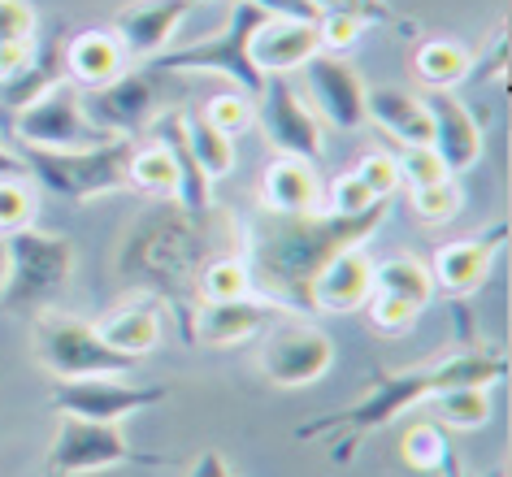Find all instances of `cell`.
Wrapping results in <instances>:
<instances>
[{"label":"cell","mask_w":512,"mask_h":477,"mask_svg":"<svg viewBox=\"0 0 512 477\" xmlns=\"http://www.w3.org/2000/svg\"><path fill=\"white\" fill-rule=\"evenodd\" d=\"M508 369H512L508 352L491 343H469L460 352H447L439 360H430V365H413V369H378L374 386L352 408H339L330 417L296 425V438L300 443L330 438V447H335L330 456H335V464H343L356 456V443L365 434L391 425L413 404H426V399H434L439 391H452V386H495L508 378Z\"/></svg>","instance_id":"6da1fadb"},{"label":"cell","mask_w":512,"mask_h":477,"mask_svg":"<svg viewBox=\"0 0 512 477\" xmlns=\"http://www.w3.org/2000/svg\"><path fill=\"white\" fill-rule=\"evenodd\" d=\"M213 213L196 217L178 209L174 200H165L144 217H135L118 248V278L152 300L174 304L183 313V334L191 308H196V274L213 256Z\"/></svg>","instance_id":"7a4b0ae2"},{"label":"cell","mask_w":512,"mask_h":477,"mask_svg":"<svg viewBox=\"0 0 512 477\" xmlns=\"http://www.w3.org/2000/svg\"><path fill=\"white\" fill-rule=\"evenodd\" d=\"M391 204L378 200L374 209L339 217V213H309V217H278L270 230H256L252 239V269L265 274V282L278 291V304L287 308H309V287L326 269L330 256L343 248L365 243L374 230L387 222Z\"/></svg>","instance_id":"3957f363"},{"label":"cell","mask_w":512,"mask_h":477,"mask_svg":"<svg viewBox=\"0 0 512 477\" xmlns=\"http://www.w3.org/2000/svg\"><path fill=\"white\" fill-rule=\"evenodd\" d=\"M5 252H9V278L0 287V308L5 313L48 308L66 291V282L74 278V265H79V252H74V243L66 235L35 230V226L5 235Z\"/></svg>","instance_id":"277c9868"},{"label":"cell","mask_w":512,"mask_h":477,"mask_svg":"<svg viewBox=\"0 0 512 477\" xmlns=\"http://www.w3.org/2000/svg\"><path fill=\"white\" fill-rule=\"evenodd\" d=\"M265 22H270V14L256 9L252 0H230V18L222 31L209 35V40L183 44V48H165L152 66H161L165 74H187V70L226 74L243 96L256 100L265 87V74L256 70V61H252V35L261 31Z\"/></svg>","instance_id":"5b68a950"},{"label":"cell","mask_w":512,"mask_h":477,"mask_svg":"<svg viewBox=\"0 0 512 477\" xmlns=\"http://www.w3.org/2000/svg\"><path fill=\"white\" fill-rule=\"evenodd\" d=\"M135 144L139 139H126V135L109 139V144H96V148H70V152L22 144V165H27L53 196L70 200L74 209H83L87 200L126 187V165H131Z\"/></svg>","instance_id":"8992f818"},{"label":"cell","mask_w":512,"mask_h":477,"mask_svg":"<svg viewBox=\"0 0 512 477\" xmlns=\"http://www.w3.org/2000/svg\"><path fill=\"white\" fill-rule=\"evenodd\" d=\"M35 360L61 382L74 378H126L139 369L135 356H122L100 339L92 321L70 317L61 308L35 313Z\"/></svg>","instance_id":"52a82bcc"},{"label":"cell","mask_w":512,"mask_h":477,"mask_svg":"<svg viewBox=\"0 0 512 477\" xmlns=\"http://www.w3.org/2000/svg\"><path fill=\"white\" fill-rule=\"evenodd\" d=\"M113 464H148V469H170V456L131 447L122 438L118 425L61 417L53 451H48V473H53V477H79V473L113 469Z\"/></svg>","instance_id":"ba28073f"},{"label":"cell","mask_w":512,"mask_h":477,"mask_svg":"<svg viewBox=\"0 0 512 477\" xmlns=\"http://www.w3.org/2000/svg\"><path fill=\"white\" fill-rule=\"evenodd\" d=\"M330 365H335V343L313 321L283 313L261 330V373L274 386H287V391L313 386L326 378Z\"/></svg>","instance_id":"9c48e42d"},{"label":"cell","mask_w":512,"mask_h":477,"mask_svg":"<svg viewBox=\"0 0 512 477\" xmlns=\"http://www.w3.org/2000/svg\"><path fill=\"white\" fill-rule=\"evenodd\" d=\"M256 126L265 131L278 157H296L309 165L326 161V131L313 118V109L300 100V92L287 83V74H265V87L256 96Z\"/></svg>","instance_id":"30bf717a"},{"label":"cell","mask_w":512,"mask_h":477,"mask_svg":"<svg viewBox=\"0 0 512 477\" xmlns=\"http://www.w3.org/2000/svg\"><path fill=\"white\" fill-rule=\"evenodd\" d=\"M14 135L27 148H53V152H70V148H96L109 144V131L87 118L83 109V92L74 83H61L57 92H48L44 100H35L31 109L14 113Z\"/></svg>","instance_id":"8fae6325"},{"label":"cell","mask_w":512,"mask_h":477,"mask_svg":"<svg viewBox=\"0 0 512 477\" xmlns=\"http://www.w3.org/2000/svg\"><path fill=\"white\" fill-rule=\"evenodd\" d=\"M165 74L161 66H148V70H126L118 83L100 87V92H87L83 96V109L100 131L109 135H126V139H139L152 126L165 105Z\"/></svg>","instance_id":"7c38bea8"},{"label":"cell","mask_w":512,"mask_h":477,"mask_svg":"<svg viewBox=\"0 0 512 477\" xmlns=\"http://www.w3.org/2000/svg\"><path fill=\"white\" fill-rule=\"evenodd\" d=\"M165 399H170V386H144V382H118V378H74L53 386V408L61 417L105 421V425H118L131 412L157 408Z\"/></svg>","instance_id":"4fadbf2b"},{"label":"cell","mask_w":512,"mask_h":477,"mask_svg":"<svg viewBox=\"0 0 512 477\" xmlns=\"http://www.w3.org/2000/svg\"><path fill=\"white\" fill-rule=\"evenodd\" d=\"M508 222H495L491 230L482 235H469V239H456V243H443L430 261V278H434V291L452 295V300H465L478 287H486L495 269V256L504 252L508 243Z\"/></svg>","instance_id":"5bb4252c"},{"label":"cell","mask_w":512,"mask_h":477,"mask_svg":"<svg viewBox=\"0 0 512 477\" xmlns=\"http://www.w3.org/2000/svg\"><path fill=\"white\" fill-rule=\"evenodd\" d=\"M287 313V304L261 300V295H243V300L222 304H196L187 321V343L196 347H235L243 339H256L270 321Z\"/></svg>","instance_id":"9a60e30c"},{"label":"cell","mask_w":512,"mask_h":477,"mask_svg":"<svg viewBox=\"0 0 512 477\" xmlns=\"http://www.w3.org/2000/svg\"><path fill=\"white\" fill-rule=\"evenodd\" d=\"M200 0H135V5H122L118 18H113V35L126 48V57H144L157 61L165 48L174 44V35L183 31V22L196 14Z\"/></svg>","instance_id":"2e32d148"},{"label":"cell","mask_w":512,"mask_h":477,"mask_svg":"<svg viewBox=\"0 0 512 477\" xmlns=\"http://www.w3.org/2000/svg\"><path fill=\"white\" fill-rule=\"evenodd\" d=\"M66 40H70V27L61 18L48 31L35 35L31 61L14 74V79H0V109L22 113V109H31L35 100H44L48 92H57L61 83H70L66 79Z\"/></svg>","instance_id":"e0dca14e"},{"label":"cell","mask_w":512,"mask_h":477,"mask_svg":"<svg viewBox=\"0 0 512 477\" xmlns=\"http://www.w3.org/2000/svg\"><path fill=\"white\" fill-rule=\"evenodd\" d=\"M421 100H426V113H430V148L439 152L447 174H469L486 152L478 118H473L465 109V100H456L452 92H430Z\"/></svg>","instance_id":"ac0fdd59"},{"label":"cell","mask_w":512,"mask_h":477,"mask_svg":"<svg viewBox=\"0 0 512 477\" xmlns=\"http://www.w3.org/2000/svg\"><path fill=\"white\" fill-rule=\"evenodd\" d=\"M374 269L378 261L369 256L365 243L343 248L339 256H330L326 269L313 278L309 287V308L313 313H361L374 295Z\"/></svg>","instance_id":"d6986e66"},{"label":"cell","mask_w":512,"mask_h":477,"mask_svg":"<svg viewBox=\"0 0 512 477\" xmlns=\"http://www.w3.org/2000/svg\"><path fill=\"white\" fill-rule=\"evenodd\" d=\"M304 83L317 100V109L326 113L339 131H361L365 126V79L356 74L343 57H330V53H317L304 61Z\"/></svg>","instance_id":"ffe728a7"},{"label":"cell","mask_w":512,"mask_h":477,"mask_svg":"<svg viewBox=\"0 0 512 477\" xmlns=\"http://www.w3.org/2000/svg\"><path fill=\"white\" fill-rule=\"evenodd\" d=\"M126 48L118 44V35L96 27V31H79L66 40V79L83 92H100V87L118 83L126 70Z\"/></svg>","instance_id":"44dd1931"},{"label":"cell","mask_w":512,"mask_h":477,"mask_svg":"<svg viewBox=\"0 0 512 477\" xmlns=\"http://www.w3.org/2000/svg\"><path fill=\"white\" fill-rule=\"evenodd\" d=\"M317 53H322L317 22L304 18H270L252 35V61L261 74H291Z\"/></svg>","instance_id":"7402d4cb"},{"label":"cell","mask_w":512,"mask_h":477,"mask_svg":"<svg viewBox=\"0 0 512 477\" xmlns=\"http://www.w3.org/2000/svg\"><path fill=\"white\" fill-rule=\"evenodd\" d=\"M261 204L274 217H309L322 213V178L309 161L274 157L261 178Z\"/></svg>","instance_id":"603a6c76"},{"label":"cell","mask_w":512,"mask_h":477,"mask_svg":"<svg viewBox=\"0 0 512 477\" xmlns=\"http://www.w3.org/2000/svg\"><path fill=\"white\" fill-rule=\"evenodd\" d=\"M96 334L113 347V352L144 360L148 352H157V347H161V334H165L161 300H152V295H139V300L122 304L118 313H109L105 321H96Z\"/></svg>","instance_id":"cb8c5ba5"},{"label":"cell","mask_w":512,"mask_h":477,"mask_svg":"<svg viewBox=\"0 0 512 477\" xmlns=\"http://www.w3.org/2000/svg\"><path fill=\"white\" fill-rule=\"evenodd\" d=\"M365 122H378L400 148L430 144V113L426 100L404 87H369L365 92Z\"/></svg>","instance_id":"d4e9b609"},{"label":"cell","mask_w":512,"mask_h":477,"mask_svg":"<svg viewBox=\"0 0 512 477\" xmlns=\"http://www.w3.org/2000/svg\"><path fill=\"white\" fill-rule=\"evenodd\" d=\"M413 74H417V83L430 87V92H452V87H460L473 74V61H469V53L456 40H443V35H434V40H421L417 44Z\"/></svg>","instance_id":"484cf974"},{"label":"cell","mask_w":512,"mask_h":477,"mask_svg":"<svg viewBox=\"0 0 512 477\" xmlns=\"http://www.w3.org/2000/svg\"><path fill=\"white\" fill-rule=\"evenodd\" d=\"M374 291H387V295H400L404 304L413 308H426L434 300V278H430V265L413 252H395L387 256L378 269H374Z\"/></svg>","instance_id":"4316f807"},{"label":"cell","mask_w":512,"mask_h":477,"mask_svg":"<svg viewBox=\"0 0 512 477\" xmlns=\"http://www.w3.org/2000/svg\"><path fill=\"white\" fill-rule=\"evenodd\" d=\"M126 187L139 191V196H152V200H174L178 170H174V157L157 144V139L135 144L131 165H126Z\"/></svg>","instance_id":"83f0119b"},{"label":"cell","mask_w":512,"mask_h":477,"mask_svg":"<svg viewBox=\"0 0 512 477\" xmlns=\"http://www.w3.org/2000/svg\"><path fill=\"white\" fill-rule=\"evenodd\" d=\"M252 295V265L235 252H217L196 274V304H222Z\"/></svg>","instance_id":"f1b7e54d"},{"label":"cell","mask_w":512,"mask_h":477,"mask_svg":"<svg viewBox=\"0 0 512 477\" xmlns=\"http://www.w3.org/2000/svg\"><path fill=\"white\" fill-rule=\"evenodd\" d=\"M426 404L443 430H482L495 412L491 386H452V391H439Z\"/></svg>","instance_id":"f546056e"},{"label":"cell","mask_w":512,"mask_h":477,"mask_svg":"<svg viewBox=\"0 0 512 477\" xmlns=\"http://www.w3.org/2000/svg\"><path fill=\"white\" fill-rule=\"evenodd\" d=\"M187 152H191V161L200 165V174L209 178V183H217V178H226L230 170H235V139L204 122L200 109L187 113Z\"/></svg>","instance_id":"4dcf8cb0"},{"label":"cell","mask_w":512,"mask_h":477,"mask_svg":"<svg viewBox=\"0 0 512 477\" xmlns=\"http://www.w3.org/2000/svg\"><path fill=\"white\" fill-rule=\"evenodd\" d=\"M400 456L408 469L417 473H443V464L456 456L452 451V438L439 421H413L404 430V443H400Z\"/></svg>","instance_id":"1f68e13d"},{"label":"cell","mask_w":512,"mask_h":477,"mask_svg":"<svg viewBox=\"0 0 512 477\" xmlns=\"http://www.w3.org/2000/svg\"><path fill=\"white\" fill-rule=\"evenodd\" d=\"M408 204H413L417 222L443 226V222H452V217L460 213L465 196H460V187L452 183V178H443V183H430V187H408Z\"/></svg>","instance_id":"d6a6232c"},{"label":"cell","mask_w":512,"mask_h":477,"mask_svg":"<svg viewBox=\"0 0 512 477\" xmlns=\"http://www.w3.org/2000/svg\"><path fill=\"white\" fill-rule=\"evenodd\" d=\"M200 113H204V122H209V126H217L222 135L235 139V135H243L256 122V100H248L243 92H222V96L204 100Z\"/></svg>","instance_id":"836d02e7"},{"label":"cell","mask_w":512,"mask_h":477,"mask_svg":"<svg viewBox=\"0 0 512 477\" xmlns=\"http://www.w3.org/2000/svg\"><path fill=\"white\" fill-rule=\"evenodd\" d=\"M317 5V14H352V18H361L369 22V27H395V31H404V35H413L417 27L408 22L400 9H391V0H313Z\"/></svg>","instance_id":"e575fe53"},{"label":"cell","mask_w":512,"mask_h":477,"mask_svg":"<svg viewBox=\"0 0 512 477\" xmlns=\"http://www.w3.org/2000/svg\"><path fill=\"white\" fill-rule=\"evenodd\" d=\"M35 191L22 183L18 174H5L0 178V235H14V230L31 226L35 222Z\"/></svg>","instance_id":"d590c367"},{"label":"cell","mask_w":512,"mask_h":477,"mask_svg":"<svg viewBox=\"0 0 512 477\" xmlns=\"http://www.w3.org/2000/svg\"><path fill=\"white\" fill-rule=\"evenodd\" d=\"M352 174L361 178L365 191H369L374 200H391L395 191H400V165H395V157H391V152H382V148L365 152V157L356 161Z\"/></svg>","instance_id":"8d00e7d4"},{"label":"cell","mask_w":512,"mask_h":477,"mask_svg":"<svg viewBox=\"0 0 512 477\" xmlns=\"http://www.w3.org/2000/svg\"><path fill=\"white\" fill-rule=\"evenodd\" d=\"M322 204H326V213H339V217H356V213H365V209H374V196L365 191V183L356 178L352 170H343L330 178V191H322Z\"/></svg>","instance_id":"74e56055"},{"label":"cell","mask_w":512,"mask_h":477,"mask_svg":"<svg viewBox=\"0 0 512 477\" xmlns=\"http://www.w3.org/2000/svg\"><path fill=\"white\" fill-rule=\"evenodd\" d=\"M395 165H400V183H408V187H430V183H443V178H452V174H447V165L439 161V152H434L430 144L400 148Z\"/></svg>","instance_id":"f35d334b"},{"label":"cell","mask_w":512,"mask_h":477,"mask_svg":"<svg viewBox=\"0 0 512 477\" xmlns=\"http://www.w3.org/2000/svg\"><path fill=\"white\" fill-rule=\"evenodd\" d=\"M365 313H369V326H374V330H382V334H404L421 317V308L404 304L400 295L374 291V295H369V304H365Z\"/></svg>","instance_id":"ab89813d"},{"label":"cell","mask_w":512,"mask_h":477,"mask_svg":"<svg viewBox=\"0 0 512 477\" xmlns=\"http://www.w3.org/2000/svg\"><path fill=\"white\" fill-rule=\"evenodd\" d=\"M365 31H369V22L352 18V14H317V40H322V53H330V57L356 48Z\"/></svg>","instance_id":"60d3db41"},{"label":"cell","mask_w":512,"mask_h":477,"mask_svg":"<svg viewBox=\"0 0 512 477\" xmlns=\"http://www.w3.org/2000/svg\"><path fill=\"white\" fill-rule=\"evenodd\" d=\"M40 35V14L31 0H0V44H31Z\"/></svg>","instance_id":"b9f144b4"},{"label":"cell","mask_w":512,"mask_h":477,"mask_svg":"<svg viewBox=\"0 0 512 477\" xmlns=\"http://www.w3.org/2000/svg\"><path fill=\"white\" fill-rule=\"evenodd\" d=\"M256 9H265L270 18H304V22H317V5L313 0H252Z\"/></svg>","instance_id":"7bdbcfd3"},{"label":"cell","mask_w":512,"mask_h":477,"mask_svg":"<svg viewBox=\"0 0 512 477\" xmlns=\"http://www.w3.org/2000/svg\"><path fill=\"white\" fill-rule=\"evenodd\" d=\"M31 53H35V40L31 44H0V79H14L31 61Z\"/></svg>","instance_id":"ee69618b"},{"label":"cell","mask_w":512,"mask_h":477,"mask_svg":"<svg viewBox=\"0 0 512 477\" xmlns=\"http://www.w3.org/2000/svg\"><path fill=\"white\" fill-rule=\"evenodd\" d=\"M191 477H235L222 451H200L196 464H191Z\"/></svg>","instance_id":"f6af8a7d"},{"label":"cell","mask_w":512,"mask_h":477,"mask_svg":"<svg viewBox=\"0 0 512 477\" xmlns=\"http://www.w3.org/2000/svg\"><path fill=\"white\" fill-rule=\"evenodd\" d=\"M443 477H473V473H465V464H460V460L452 456V460L443 464Z\"/></svg>","instance_id":"bcb514c9"},{"label":"cell","mask_w":512,"mask_h":477,"mask_svg":"<svg viewBox=\"0 0 512 477\" xmlns=\"http://www.w3.org/2000/svg\"><path fill=\"white\" fill-rule=\"evenodd\" d=\"M9 278V252H5V239H0V287H5Z\"/></svg>","instance_id":"7dc6e473"}]
</instances>
